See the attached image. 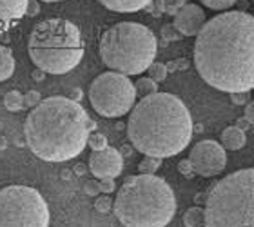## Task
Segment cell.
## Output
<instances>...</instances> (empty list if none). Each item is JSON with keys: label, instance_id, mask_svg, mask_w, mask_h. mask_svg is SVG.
Wrapping results in <instances>:
<instances>
[{"label": "cell", "instance_id": "obj_1", "mask_svg": "<svg viewBox=\"0 0 254 227\" xmlns=\"http://www.w3.org/2000/svg\"><path fill=\"white\" fill-rule=\"evenodd\" d=\"M194 68L218 91L254 89V16L225 11L209 18L196 35Z\"/></svg>", "mask_w": 254, "mask_h": 227}, {"label": "cell", "instance_id": "obj_2", "mask_svg": "<svg viewBox=\"0 0 254 227\" xmlns=\"http://www.w3.org/2000/svg\"><path fill=\"white\" fill-rule=\"evenodd\" d=\"M95 124L85 109L67 96H49L27 115L24 135L31 153L46 162H67L87 146Z\"/></svg>", "mask_w": 254, "mask_h": 227}, {"label": "cell", "instance_id": "obj_3", "mask_svg": "<svg viewBox=\"0 0 254 227\" xmlns=\"http://www.w3.org/2000/svg\"><path fill=\"white\" fill-rule=\"evenodd\" d=\"M127 137L145 156L171 158L189 146L192 118L178 96L156 91L134 104L127 120Z\"/></svg>", "mask_w": 254, "mask_h": 227}, {"label": "cell", "instance_id": "obj_4", "mask_svg": "<svg viewBox=\"0 0 254 227\" xmlns=\"http://www.w3.org/2000/svg\"><path fill=\"white\" fill-rule=\"evenodd\" d=\"M113 211L124 227H165L175 217L176 198L164 178L136 174L126 178Z\"/></svg>", "mask_w": 254, "mask_h": 227}, {"label": "cell", "instance_id": "obj_5", "mask_svg": "<svg viewBox=\"0 0 254 227\" xmlns=\"http://www.w3.org/2000/svg\"><path fill=\"white\" fill-rule=\"evenodd\" d=\"M27 53L44 73L65 75L84 58L82 33L71 20L46 18L29 33Z\"/></svg>", "mask_w": 254, "mask_h": 227}, {"label": "cell", "instance_id": "obj_6", "mask_svg": "<svg viewBox=\"0 0 254 227\" xmlns=\"http://www.w3.org/2000/svg\"><path fill=\"white\" fill-rule=\"evenodd\" d=\"M100 58L111 71L126 76L142 75L154 62L158 42L154 33L138 22H118L100 38Z\"/></svg>", "mask_w": 254, "mask_h": 227}, {"label": "cell", "instance_id": "obj_7", "mask_svg": "<svg viewBox=\"0 0 254 227\" xmlns=\"http://www.w3.org/2000/svg\"><path fill=\"white\" fill-rule=\"evenodd\" d=\"M205 227H254V167L223 176L205 198Z\"/></svg>", "mask_w": 254, "mask_h": 227}, {"label": "cell", "instance_id": "obj_8", "mask_svg": "<svg viewBox=\"0 0 254 227\" xmlns=\"http://www.w3.org/2000/svg\"><path fill=\"white\" fill-rule=\"evenodd\" d=\"M49 209L35 187L7 185L0 189V227H48Z\"/></svg>", "mask_w": 254, "mask_h": 227}, {"label": "cell", "instance_id": "obj_9", "mask_svg": "<svg viewBox=\"0 0 254 227\" xmlns=\"http://www.w3.org/2000/svg\"><path fill=\"white\" fill-rule=\"evenodd\" d=\"M89 102L98 115L106 118H120L136 104L134 84L126 75L106 71L91 82Z\"/></svg>", "mask_w": 254, "mask_h": 227}, {"label": "cell", "instance_id": "obj_10", "mask_svg": "<svg viewBox=\"0 0 254 227\" xmlns=\"http://www.w3.org/2000/svg\"><path fill=\"white\" fill-rule=\"evenodd\" d=\"M189 162L192 165L194 174L211 178V176H216L225 169L227 154H225V149L216 140H200L190 149Z\"/></svg>", "mask_w": 254, "mask_h": 227}, {"label": "cell", "instance_id": "obj_11", "mask_svg": "<svg viewBox=\"0 0 254 227\" xmlns=\"http://www.w3.org/2000/svg\"><path fill=\"white\" fill-rule=\"evenodd\" d=\"M124 169L122 153L115 148H109L102 151H93L89 156V171L96 178H117Z\"/></svg>", "mask_w": 254, "mask_h": 227}, {"label": "cell", "instance_id": "obj_12", "mask_svg": "<svg viewBox=\"0 0 254 227\" xmlns=\"http://www.w3.org/2000/svg\"><path fill=\"white\" fill-rule=\"evenodd\" d=\"M207 22L205 11L198 4H186L176 11L173 27L184 37H196Z\"/></svg>", "mask_w": 254, "mask_h": 227}, {"label": "cell", "instance_id": "obj_13", "mask_svg": "<svg viewBox=\"0 0 254 227\" xmlns=\"http://www.w3.org/2000/svg\"><path fill=\"white\" fill-rule=\"evenodd\" d=\"M29 0H0V35L9 31L26 16Z\"/></svg>", "mask_w": 254, "mask_h": 227}, {"label": "cell", "instance_id": "obj_14", "mask_svg": "<svg viewBox=\"0 0 254 227\" xmlns=\"http://www.w3.org/2000/svg\"><path fill=\"white\" fill-rule=\"evenodd\" d=\"M220 146L223 149H227V151H238L245 146L247 142V137H245V133L236 126H229L225 127L222 131V137H220Z\"/></svg>", "mask_w": 254, "mask_h": 227}, {"label": "cell", "instance_id": "obj_15", "mask_svg": "<svg viewBox=\"0 0 254 227\" xmlns=\"http://www.w3.org/2000/svg\"><path fill=\"white\" fill-rule=\"evenodd\" d=\"M106 9L115 13H136L151 4V0H98Z\"/></svg>", "mask_w": 254, "mask_h": 227}, {"label": "cell", "instance_id": "obj_16", "mask_svg": "<svg viewBox=\"0 0 254 227\" xmlns=\"http://www.w3.org/2000/svg\"><path fill=\"white\" fill-rule=\"evenodd\" d=\"M15 73V57L9 48L0 46V82H4Z\"/></svg>", "mask_w": 254, "mask_h": 227}, {"label": "cell", "instance_id": "obj_17", "mask_svg": "<svg viewBox=\"0 0 254 227\" xmlns=\"http://www.w3.org/2000/svg\"><path fill=\"white\" fill-rule=\"evenodd\" d=\"M186 227H205V211L201 207H189L184 215Z\"/></svg>", "mask_w": 254, "mask_h": 227}, {"label": "cell", "instance_id": "obj_18", "mask_svg": "<svg viewBox=\"0 0 254 227\" xmlns=\"http://www.w3.org/2000/svg\"><path fill=\"white\" fill-rule=\"evenodd\" d=\"M134 91H136V96H149L158 91V84L151 80L149 76H143V78H138L134 82Z\"/></svg>", "mask_w": 254, "mask_h": 227}, {"label": "cell", "instance_id": "obj_19", "mask_svg": "<svg viewBox=\"0 0 254 227\" xmlns=\"http://www.w3.org/2000/svg\"><path fill=\"white\" fill-rule=\"evenodd\" d=\"M4 106L7 111H13V113L20 111L22 107L26 106V104H24V95L18 93V91H9V93L4 96Z\"/></svg>", "mask_w": 254, "mask_h": 227}, {"label": "cell", "instance_id": "obj_20", "mask_svg": "<svg viewBox=\"0 0 254 227\" xmlns=\"http://www.w3.org/2000/svg\"><path fill=\"white\" fill-rule=\"evenodd\" d=\"M147 73H149V78L154 80L156 84H158V82H164L165 76H167V66L162 62H153L149 66Z\"/></svg>", "mask_w": 254, "mask_h": 227}, {"label": "cell", "instance_id": "obj_21", "mask_svg": "<svg viewBox=\"0 0 254 227\" xmlns=\"http://www.w3.org/2000/svg\"><path fill=\"white\" fill-rule=\"evenodd\" d=\"M162 165V160L160 158H153V156H145V158L138 164V169L142 174H154L156 171L160 169Z\"/></svg>", "mask_w": 254, "mask_h": 227}, {"label": "cell", "instance_id": "obj_22", "mask_svg": "<svg viewBox=\"0 0 254 227\" xmlns=\"http://www.w3.org/2000/svg\"><path fill=\"white\" fill-rule=\"evenodd\" d=\"M87 146H91L93 151H102V149H106L107 148L106 135H102V133H93V135H89V138H87Z\"/></svg>", "mask_w": 254, "mask_h": 227}, {"label": "cell", "instance_id": "obj_23", "mask_svg": "<svg viewBox=\"0 0 254 227\" xmlns=\"http://www.w3.org/2000/svg\"><path fill=\"white\" fill-rule=\"evenodd\" d=\"M200 2L203 5H207L209 9L222 11V9H229V7H233L238 0H200Z\"/></svg>", "mask_w": 254, "mask_h": 227}, {"label": "cell", "instance_id": "obj_24", "mask_svg": "<svg viewBox=\"0 0 254 227\" xmlns=\"http://www.w3.org/2000/svg\"><path fill=\"white\" fill-rule=\"evenodd\" d=\"M95 207H96V211L98 213H109L113 209V200L107 195H102V196L96 198Z\"/></svg>", "mask_w": 254, "mask_h": 227}, {"label": "cell", "instance_id": "obj_25", "mask_svg": "<svg viewBox=\"0 0 254 227\" xmlns=\"http://www.w3.org/2000/svg\"><path fill=\"white\" fill-rule=\"evenodd\" d=\"M40 93L38 91H29L26 96H24V104H26L27 107H37L38 104H40Z\"/></svg>", "mask_w": 254, "mask_h": 227}, {"label": "cell", "instance_id": "obj_26", "mask_svg": "<svg viewBox=\"0 0 254 227\" xmlns=\"http://www.w3.org/2000/svg\"><path fill=\"white\" fill-rule=\"evenodd\" d=\"M98 189H100V193H104V195L113 193V191H115V178H102L100 182H98Z\"/></svg>", "mask_w": 254, "mask_h": 227}, {"label": "cell", "instance_id": "obj_27", "mask_svg": "<svg viewBox=\"0 0 254 227\" xmlns=\"http://www.w3.org/2000/svg\"><path fill=\"white\" fill-rule=\"evenodd\" d=\"M165 9H167V13H171V15H176V11L180 9L182 5L187 4V0H165Z\"/></svg>", "mask_w": 254, "mask_h": 227}, {"label": "cell", "instance_id": "obj_28", "mask_svg": "<svg viewBox=\"0 0 254 227\" xmlns=\"http://www.w3.org/2000/svg\"><path fill=\"white\" fill-rule=\"evenodd\" d=\"M178 171H180L184 176H187V178H190V176L194 174V171H192V165H190L189 158H187V160H180V164H178Z\"/></svg>", "mask_w": 254, "mask_h": 227}, {"label": "cell", "instance_id": "obj_29", "mask_svg": "<svg viewBox=\"0 0 254 227\" xmlns=\"http://www.w3.org/2000/svg\"><path fill=\"white\" fill-rule=\"evenodd\" d=\"M244 118L249 122V126H254V100H251L247 106H245V113Z\"/></svg>", "mask_w": 254, "mask_h": 227}, {"label": "cell", "instance_id": "obj_30", "mask_svg": "<svg viewBox=\"0 0 254 227\" xmlns=\"http://www.w3.org/2000/svg\"><path fill=\"white\" fill-rule=\"evenodd\" d=\"M38 11H40V4H38L37 0H29V2H27V11H26V15H27V16H37V15H38Z\"/></svg>", "mask_w": 254, "mask_h": 227}, {"label": "cell", "instance_id": "obj_31", "mask_svg": "<svg viewBox=\"0 0 254 227\" xmlns=\"http://www.w3.org/2000/svg\"><path fill=\"white\" fill-rule=\"evenodd\" d=\"M85 193H87V195H98V193H100L98 182H87V184H85Z\"/></svg>", "mask_w": 254, "mask_h": 227}, {"label": "cell", "instance_id": "obj_32", "mask_svg": "<svg viewBox=\"0 0 254 227\" xmlns=\"http://www.w3.org/2000/svg\"><path fill=\"white\" fill-rule=\"evenodd\" d=\"M164 35H169V40H178V38H180V33H176L175 29H173V31H171L169 27H164Z\"/></svg>", "mask_w": 254, "mask_h": 227}, {"label": "cell", "instance_id": "obj_33", "mask_svg": "<svg viewBox=\"0 0 254 227\" xmlns=\"http://www.w3.org/2000/svg\"><path fill=\"white\" fill-rule=\"evenodd\" d=\"M233 102H234V104H242V102H244V93H234Z\"/></svg>", "mask_w": 254, "mask_h": 227}, {"label": "cell", "instance_id": "obj_34", "mask_svg": "<svg viewBox=\"0 0 254 227\" xmlns=\"http://www.w3.org/2000/svg\"><path fill=\"white\" fill-rule=\"evenodd\" d=\"M33 78H35V80H38V82H40V80L44 78V71H40V69H37V71H35V73H33Z\"/></svg>", "mask_w": 254, "mask_h": 227}, {"label": "cell", "instance_id": "obj_35", "mask_svg": "<svg viewBox=\"0 0 254 227\" xmlns=\"http://www.w3.org/2000/svg\"><path fill=\"white\" fill-rule=\"evenodd\" d=\"M236 127H240V129H242V131H244L245 127H249V122L245 120V118H244V120H238V126H236Z\"/></svg>", "mask_w": 254, "mask_h": 227}, {"label": "cell", "instance_id": "obj_36", "mask_svg": "<svg viewBox=\"0 0 254 227\" xmlns=\"http://www.w3.org/2000/svg\"><path fill=\"white\" fill-rule=\"evenodd\" d=\"M122 151H124V153L127 154V156H131V153H132V149H131V148H124Z\"/></svg>", "mask_w": 254, "mask_h": 227}, {"label": "cell", "instance_id": "obj_37", "mask_svg": "<svg viewBox=\"0 0 254 227\" xmlns=\"http://www.w3.org/2000/svg\"><path fill=\"white\" fill-rule=\"evenodd\" d=\"M42 2H60V0H42Z\"/></svg>", "mask_w": 254, "mask_h": 227}]
</instances>
